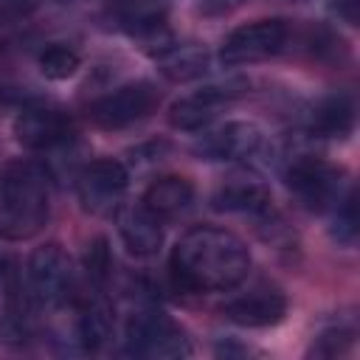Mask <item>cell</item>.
<instances>
[{
	"label": "cell",
	"mask_w": 360,
	"mask_h": 360,
	"mask_svg": "<svg viewBox=\"0 0 360 360\" xmlns=\"http://www.w3.org/2000/svg\"><path fill=\"white\" fill-rule=\"evenodd\" d=\"M169 264L180 287L194 292H225L248 278L250 250L233 231L197 225L177 239Z\"/></svg>",
	"instance_id": "cell-1"
},
{
	"label": "cell",
	"mask_w": 360,
	"mask_h": 360,
	"mask_svg": "<svg viewBox=\"0 0 360 360\" xmlns=\"http://www.w3.org/2000/svg\"><path fill=\"white\" fill-rule=\"evenodd\" d=\"M51 217V177L34 160H14L0 169V239L28 242Z\"/></svg>",
	"instance_id": "cell-2"
},
{
	"label": "cell",
	"mask_w": 360,
	"mask_h": 360,
	"mask_svg": "<svg viewBox=\"0 0 360 360\" xmlns=\"http://www.w3.org/2000/svg\"><path fill=\"white\" fill-rule=\"evenodd\" d=\"M284 186L295 197V202L312 214L332 211L349 194L346 172L315 155L292 158L284 169Z\"/></svg>",
	"instance_id": "cell-3"
},
{
	"label": "cell",
	"mask_w": 360,
	"mask_h": 360,
	"mask_svg": "<svg viewBox=\"0 0 360 360\" xmlns=\"http://www.w3.org/2000/svg\"><path fill=\"white\" fill-rule=\"evenodd\" d=\"M124 352L146 360H180L188 357L191 338L186 329L160 309H138L124 326Z\"/></svg>",
	"instance_id": "cell-4"
},
{
	"label": "cell",
	"mask_w": 360,
	"mask_h": 360,
	"mask_svg": "<svg viewBox=\"0 0 360 360\" xmlns=\"http://www.w3.org/2000/svg\"><path fill=\"white\" fill-rule=\"evenodd\" d=\"M292 37H295V31H292L290 20H281V17L245 22L225 37V42L219 48V62L228 68L267 62V59L284 53L290 48Z\"/></svg>",
	"instance_id": "cell-5"
},
{
	"label": "cell",
	"mask_w": 360,
	"mask_h": 360,
	"mask_svg": "<svg viewBox=\"0 0 360 360\" xmlns=\"http://www.w3.org/2000/svg\"><path fill=\"white\" fill-rule=\"evenodd\" d=\"M25 281H28V295L37 307H42V309L65 307L76 292L73 259L56 242L42 245L28 256Z\"/></svg>",
	"instance_id": "cell-6"
},
{
	"label": "cell",
	"mask_w": 360,
	"mask_h": 360,
	"mask_svg": "<svg viewBox=\"0 0 360 360\" xmlns=\"http://www.w3.org/2000/svg\"><path fill=\"white\" fill-rule=\"evenodd\" d=\"M129 188V172L115 158H98L79 169L76 197L82 208L93 217H112L121 211Z\"/></svg>",
	"instance_id": "cell-7"
},
{
	"label": "cell",
	"mask_w": 360,
	"mask_h": 360,
	"mask_svg": "<svg viewBox=\"0 0 360 360\" xmlns=\"http://www.w3.org/2000/svg\"><path fill=\"white\" fill-rule=\"evenodd\" d=\"M245 87H248L245 82H219V84H205L200 90H191L172 101L169 124L183 132L208 129L245 93Z\"/></svg>",
	"instance_id": "cell-8"
},
{
	"label": "cell",
	"mask_w": 360,
	"mask_h": 360,
	"mask_svg": "<svg viewBox=\"0 0 360 360\" xmlns=\"http://www.w3.org/2000/svg\"><path fill=\"white\" fill-rule=\"evenodd\" d=\"M211 205L225 214H242V217L256 219V225L264 228V239H270V242H276L278 233L284 231V219L273 208V197L259 180L239 177V180L225 183L222 188L214 191Z\"/></svg>",
	"instance_id": "cell-9"
},
{
	"label": "cell",
	"mask_w": 360,
	"mask_h": 360,
	"mask_svg": "<svg viewBox=\"0 0 360 360\" xmlns=\"http://www.w3.org/2000/svg\"><path fill=\"white\" fill-rule=\"evenodd\" d=\"M158 104H160V93L155 84L129 82V84H121L112 93L101 96L90 107V118L101 129H124V127H132V124L149 118L158 110Z\"/></svg>",
	"instance_id": "cell-10"
},
{
	"label": "cell",
	"mask_w": 360,
	"mask_h": 360,
	"mask_svg": "<svg viewBox=\"0 0 360 360\" xmlns=\"http://www.w3.org/2000/svg\"><path fill=\"white\" fill-rule=\"evenodd\" d=\"M73 135H76L73 118L65 110L48 107V104H39V101L22 104L17 118H14L17 143L31 149V152H48V149L65 146Z\"/></svg>",
	"instance_id": "cell-11"
},
{
	"label": "cell",
	"mask_w": 360,
	"mask_h": 360,
	"mask_svg": "<svg viewBox=\"0 0 360 360\" xmlns=\"http://www.w3.org/2000/svg\"><path fill=\"white\" fill-rule=\"evenodd\" d=\"M202 135L194 143V155L202 160H219V163H236L250 160L264 146V132L253 121H225L214 129H200Z\"/></svg>",
	"instance_id": "cell-12"
},
{
	"label": "cell",
	"mask_w": 360,
	"mask_h": 360,
	"mask_svg": "<svg viewBox=\"0 0 360 360\" xmlns=\"http://www.w3.org/2000/svg\"><path fill=\"white\" fill-rule=\"evenodd\" d=\"M222 315L245 329H264V326H276L284 321L287 315V295L276 287V284H253L248 287V292L233 295L231 301H225Z\"/></svg>",
	"instance_id": "cell-13"
},
{
	"label": "cell",
	"mask_w": 360,
	"mask_h": 360,
	"mask_svg": "<svg viewBox=\"0 0 360 360\" xmlns=\"http://www.w3.org/2000/svg\"><path fill=\"white\" fill-rule=\"evenodd\" d=\"M118 233H121L124 248L132 256L146 259V256H155L163 248L166 222L158 219L152 211H146L141 202L129 205V208L121 205V211H118Z\"/></svg>",
	"instance_id": "cell-14"
},
{
	"label": "cell",
	"mask_w": 360,
	"mask_h": 360,
	"mask_svg": "<svg viewBox=\"0 0 360 360\" xmlns=\"http://www.w3.org/2000/svg\"><path fill=\"white\" fill-rule=\"evenodd\" d=\"M141 205L146 211H152L158 219L172 222L194 205V186H191V180H186L180 174H163L146 186Z\"/></svg>",
	"instance_id": "cell-15"
},
{
	"label": "cell",
	"mask_w": 360,
	"mask_h": 360,
	"mask_svg": "<svg viewBox=\"0 0 360 360\" xmlns=\"http://www.w3.org/2000/svg\"><path fill=\"white\" fill-rule=\"evenodd\" d=\"M152 56L169 82H194L208 70V53L200 45L177 42L174 37L163 48H158Z\"/></svg>",
	"instance_id": "cell-16"
},
{
	"label": "cell",
	"mask_w": 360,
	"mask_h": 360,
	"mask_svg": "<svg viewBox=\"0 0 360 360\" xmlns=\"http://www.w3.org/2000/svg\"><path fill=\"white\" fill-rule=\"evenodd\" d=\"M354 129V101L343 93L321 98L309 112V132L326 141H343Z\"/></svg>",
	"instance_id": "cell-17"
},
{
	"label": "cell",
	"mask_w": 360,
	"mask_h": 360,
	"mask_svg": "<svg viewBox=\"0 0 360 360\" xmlns=\"http://www.w3.org/2000/svg\"><path fill=\"white\" fill-rule=\"evenodd\" d=\"M112 323H115L112 307L101 295L87 298L76 315V340L82 343V349L96 352L112 338Z\"/></svg>",
	"instance_id": "cell-18"
},
{
	"label": "cell",
	"mask_w": 360,
	"mask_h": 360,
	"mask_svg": "<svg viewBox=\"0 0 360 360\" xmlns=\"http://www.w3.org/2000/svg\"><path fill=\"white\" fill-rule=\"evenodd\" d=\"M37 65H39V73H42L45 79H51V82H65V79L76 76V70L82 68V56L76 53V48L62 45V42H53V45H48V48L39 53Z\"/></svg>",
	"instance_id": "cell-19"
},
{
	"label": "cell",
	"mask_w": 360,
	"mask_h": 360,
	"mask_svg": "<svg viewBox=\"0 0 360 360\" xmlns=\"http://www.w3.org/2000/svg\"><path fill=\"white\" fill-rule=\"evenodd\" d=\"M332 239L343 248H352L357 242V205H354V194L349 191L332 211Z\"/></svg>",
	"instance_id": "cell-20"
},
{
	"label": "cell",
	"mask_w": 360,
	"mask_h": 360,
	"mask_svg": "<svg viewBox=\"0 0 360 360\" xmlns=\"http://www.w3.org/2000/svg\"><path fill=\"white\" fill-rule=\"evenodd\" d=\"M354 343V332L346 329V326H332V329H323L312 346H309V354L315 357H338L343 352H349V346Z\"/></svg>",
	"instance_id": "cell-21"
},
{
	"label": "cell",
	"mask_w": 360,
	"mask_h": 360,
	"mask_svg": "<svg viewBox=\"0 0 360 360\" xmlns=\"http://www.w3.org/2000/svg\"><path fill=\"white\" fill-rule=\"evenodd\" d=\"M110 267H112V259H110L107 239H96L87 250V276H90V281L101 284L110 276Z\"/></svg>",
	"instance_id": "cell-22"
},
{
	"label": "cell",
	"mask_w": 360,
	"mask_h": 360,
	"mask_svg": "<svg viewBox=\"0 0 360 360\" xmlns=\"http://www.w3.org/2000/svg\"><path fill=\"white\" fill-rule=\"evenodd\" d=\"M335 11H338V17H343L349 25L357 22V0H335Z\"/></svg>",
	"instance_id": "cell-23"
},
{
	"label": "cell",
	"mask_w": 360,
	"mask_h": 360,
	"mask_svg": "<svg viewBox=\"0 0 360 360\" xmlns=\"http://www.w3.org/2000/svg\"><path fill=\"white\" fill-rule=\"evenodd\" d=\"M20 101H22L20 90H17V87H11L8 82H0V110L14 107V104H20Z\"/></svg>",
	"instance_id": "cell-24"
}]
</instances>
